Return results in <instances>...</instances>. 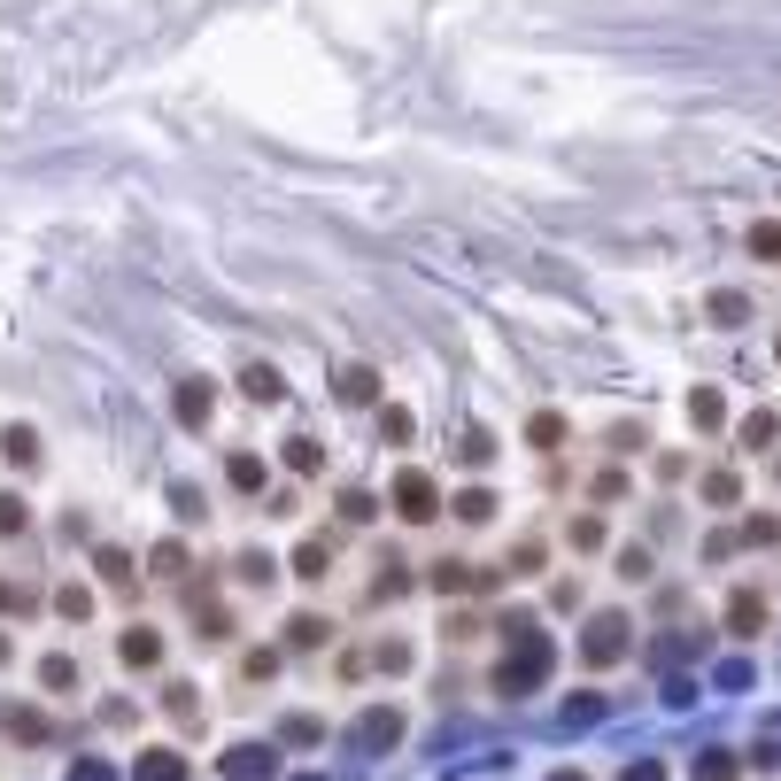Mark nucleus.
<instances>
[{"label": "nucleus", "mask_w": 781, "mask_h": 781, "mask_svg": "<svg viewBox=\"0 0 781 781\" xmlns=\"http://www.w3.org/2000/svg\"><path fill=\"white\" fill-rule=\"evenodd\" d=\"M387 503L403 511L410 526H434L441 519V488L426 480V472H395V488H387Z\"/></svg>", "instance_id": "1"}, {"label": "nucleus", "mask_w": 781, "mask_h": 781, "mask_svg": "<svg viewBox=\"0 0 781 781\" xmlns=\"http://www.w3.org/2000/svg\"><path fill=\"white\" fill-rule=\"evenodd\" d=\"M542 673H550V642H534V650H519V658H503V666H495V689L519 696V689H534Z\"/></svg>", "instance_id": "2"}, {"label": "nucleus", "mask_w": 781, "mask_h": 781, "mask_svg": "<svg viewBox=\"0 0 781 781\" xmlns=\"http://www.w3.org/2000/svg\"><path fill=\"white\" fill-rule=\"evenodd\" d=\"M209 418H217V387H209V379H186V387H178V426L202 434Z\"/></svg>", "instance_id": "3"}, {"label": "nucleus", "mask_w": 781, "mask_h": 781, "mask_svg": "<svg viewBox=\"0 0 781 781\" xmlns=\"http://www.w3.org/2000/svg\"><path fill=\"white\" fill-rule=\"evenodd\" d=\"M372 395H379V372H372V364H341V372H333V403L364 410Z\"/></svg>", "instance_id": "4"}, {"label": "nucleus", "mask_w": 781, "mask_h": 781, "mask_svg": "<svg viewBox=\"0 0 781 781\" xmlns=\"http://www.w3.org/2000/svg\"><path fill=\"white\" fill-rule=\"evenodd\" d=\"M619 650H627V619H596L588 627V666H611Z\"/></svg>", "instance_id": "5"}, {"label": "nucleus", "mask_w": 781, "mask_h": 781, "mask_svg": "<svg viewBox=\"0 0 781 781\" xmlns=\"http://www.w3.org/2000/svg\"><path fill=\"white\" fill-rule=\"evenodd\" d=\"M271 766H279V758L256 751V743H240V751L225 758V774H232V781H271Z\"/></svg>", "instance_id": "6"}, {"label": "nucleus", "mask_w": 781, "mask_h": 781, "mask_svg": "<svg viewBox=\"0 0 781 781\" xmlns=\"http://www.w3.org/2000/svg\"><path fill=\"white\" fill-rule=\"evenodd\" d=\"M727 627H735V635H758V627H766V596H758V588H743V596L727 604Z\"/></svg>", "instance_id": "7"}, {"label": "nucleus", "mask_w": 781, "mask_h": 781, "mask_svg": "<svg viewBox=\"0 0 781 781\" xmlns=\"http://www.w3.org/2000/svg\"><path fill=\"white\" fill-rule=\"evenodd\" d=\"M434 588H441V596H472V588H488V580L472 573V565H457V557H441V565H434Z\"/></svg>", "instance_id": "8"}, {"label": "nucleus", "mask_w": 781, "mask_h": 781, "mask_svg": "<svg viewBox=\"0 0 781 781\" xmlns=\"http://www.w3.org/2000/svg\"><path fill=\"white\" fill-rule=\"evenodd\" d=\"M163 658V635L155 627H124V666H155Z\"/></svg>", "instance_id": "9"}, {"label": "nucleus", "mask_w": 781, "mask_h": 781, "mask_svg": "<svg viewBox=\"0 0 781 781\" xmlns=\"http://www.w3.org/2000/svg\"><path fill=\"white\" fill-rule=\"evenodd\" d=\"M240 387H248L256 403H279V395H287V379L271 372V364H248V372H240Z\"/></svg>", "instance_id": "10"}, {"label": "nucleus", "mask_w": 781, "mask_h": 781, "mask_svg": "<svg viewBox=\"0 0 781 781\" xmlns=\"http://www.w3.org/2000/svg\"><path fill=\"white\" fill-rule=\"evenodd\" d=\"M325 635H333V619H318V611H294L287 619V642H302V650H318Z\"/></svg>", "instance_id": "11"}, {"label": "nucleus", "mask_w": 781, "mask_h": 781, "mask_svg": "<svg viewBox=\"0 0 781 781\" xmlns=\"http://www.w3.org/2000/svg\"><path fill=\"white\" fill-rule=\"evenodd\" d=\"M287 472H302V480H310V472H325V449H318L310 434H294V441H287Z\"/></svg>", "instance_id": "12"}, {"label": "nucleus", "mask_w": 781, "mask_h": 781, "mask_svg": "<svg viewBox=\"0 0 781 781\" xmlns=\"http://www.w3.org/2000/svg\"><path fill=\"white\" fill-rule=\"evenodd\" d=\"M0 449H8V464H39V434H31V426H8V434H0Z\"/></svg>", "instance_id": "13"}, {"label": "nucleus", "mask_w": 781, "mask_h": 781, "mask_svg": "<svg viewBox=\"0 0 781 781\" xmlns=\"http://www.w3.org/2000/svg\"><path fill=\"white\" fill-rule=\"evenodd\" d=\"M689 418L704 426V434H712V426H727V403L712 395V387H696V395H689Z\"/></svg>", "instance_id": "14"}, {"label": "nucleus", "mask_w": 781, "mask_h": 781, "mask_svg": "<svg viewBox=\"0 0 781 781\" xmlns=\"http://www.w3.org/2000/svg\"><path fill=\"white\" fill-rule=\"evenodd\" d=\"M488 519H495V495H488V488L457 495V526H488Z\"/></svg>", "instance_id": "15"}, {"label": "nucleus", "mask_w": 781, "mask_h": 781, "mask_svg": "<svg viewBox=\"0 0 781 781\" xmlns=\"http://www.w3.org/2000/svg\"><path fill=\"white\" fill-rule=\"evenodd\" d=\"M526 441H534V449H565V418H557V410H542V418L526 426Z\"/></svg>", "instance_id": "16"}, {"label": "nucleus", "mask_w": 781, "mask_h": 781, "mask_svg": "<svg viewBox=\"0 0 781 781\" xmlns=\"http://www.w3.org/2000/svg\"><path fill=\"white\" fill-rule=\"evenodd\" d=\"M232 488H240V495L263 488V457H256V449H240V457H232Z\"/></svg>", "instance_id": "17"}, {"label": "nucleus", "mask_w": 781, "mask_h": 781, "mask_svg": "<svg viewBox=\"0 0 781 781\" xmlns=\"http://www.w3.org/2000/svg\"><path fill=\"white\" fill-rule=\"evenodd\" d=\"M140 781H186V774H178V751H147L140 758Z\"/></svg>", "instance_id": "18"}, {"label": "nucleus", "mask_w": 781, "mask_h": 781, "mask_svg": "<svg viewBox=\"0 0 781 781\" xmlns=\"http://www.w3.org/2000/svg\"><path fill=\"white\" fill-rule=\"evenodd\" d=\"M565 542H573L580 557H588V550H604V519H573V526H565Z\"/></svg>", "instance_id": "19"}, {"label": "nucleus", "mask_w": 781, "mask_h": 781, "mask_svg": "<svg viewBox=\"0 0 781 781\" xmlns=\"http://www.w3.org/2000/svg\"><path fill=\"white\" fill-rule=\"evenodd\" d=\"M325 565H333V550H325V542H302V550H294V573H302V580H318Z\"/></svg>", "instance_id": "20"}, {"label": "nucleus", "mask_w": 781, "mask_h": 781, "mask_svg": "<svg viewBox=\"0 0 781 781\" xmlns=\"http://www.w3.org/2000/svg\"><path fill=\"white\" fill-rule=\"evenodd\" d=\"M766 441H774V410H751L743 418V449H766Z\"/></svg>", "instance_id": "21"}, {"label": "nucleus", "mask_w": 781, "mask_h": 781, "mask_svg": "<svg viewBox=\"0 0 781 781\" xmlns=\"http://www.w3.org/2000/svg\"><path fill=\"white\" fill-rule=\"evenodd\" d=\"M735 495H743L735 472H704V503H735Z\"/></svg>", "instance_id": "22"}, {"label": "nucleus", "mask_w": 781, "mask_h": 781, "mask_svg": "<svg viewBox=\"0 0 781 781\" xmlns=\"http://www.w3.org/2000/svg\"><path fill=\"white\" fill-rule=\"evenodd\" d=\"M696 781H735V758H727V751H704V758H696Z\"/></svg>", "instance_id": "23"}, {"label": "nucleus", "mask_w": 781, "mask_h": 781, "mask_svg": "<svg viewBox=\"0 0 781 781\" xmlns=\"http://www.w3.org/2000/svg\"><path fill=\"white\" fill-rule=\"evenodd\" d=\"M39 681H47V689H78V666H70V658H47V666H39Z\"/></svg>", "instance_id": "24"}, {"label": "nucleus", "mask_w": 781, "mask_h": 781, "mask_svg": "<svg viewBox=\"0 0 781 781\" xmlns=\"http://www.w3.org/2000/svg\"><path fill=\"white\" fill-rule=\"evenodd\" d=\"M387 735H403V720H395V712H372V720H364V743H387Z\"/></svg>", "instance_id": "25"}, {"label": "nucleus", "mask_w": 781, "mask_h": 781, "mask_svg": "<svg viewBox=\"0 0 781 781\" xmlns=\"http://www.w3.org/2000/svg\"><path fill=\"white\" fill-rule=\"evenodd\" d=\"M751 256H781V225H751Z\"/></svg>", "instance_id": "26"}, {"label": "nucleus", "mask_w": 781, "mask_h": 781, "mask_svg": "<svg viewBox=\"0 0 781 781\" xmlns=\"http://www.w3.org/2000/svg\"><path fill=\"white\" fill-rule=\"evenodd\" d=\"M24 519H31L24 503H16V495H0V534H24Z\"/></svg>", "instance_id": "27"}, {"label": "nucleus", "mask_w": 781, "mask_h": 781, "mask_svg": "<svg viewBox=\"0 0 781 781\" xmlns=\"http://www.w3.org/2000/svg\"><path fill=\"white\" fill-rule=\"evenodd\" d=\"M341 519L364 526V519H372V495H364V488H348V495H341Z\"/></svg>", "instance_id": "28"}, {"label": "nucleus", "mask_w": 781, "mask_h": 781, "mask_svg": "<svg viewBox=\"0 0 781 781\" xmlns=\"http://www.w3.org/2000/svg\"><path fill=\"white\" fill-rule=\"evenodd\" d=\"M511 573H542V542H519L511 550Z\"/></svg>", "instance_id": "29"}, {"label": "nucleus", "mask_w": 781, "mask_h": 781, "mask_svg": "<svg viewBox=\"0 0 781 781\" xmlns=\"http://www.w3.org/2000/svg\"><path fill=\"white\" fill-rule=\"evenodd\" d=\"M8 735H31V743H39V735H47V720H39V712H8Z\"/></svg>", "instance_id": "30"}, {"label": "nucleus", "mask_w": 781, "mask_h": 781, "mask_svg": "<svg viewBox=\"0 0 781 781\" xmlns=\"http://www.w3.org/2000/svg\"><path fill=\"white\" fill-rule=\"evenodd\" d=\"M488 457H495V441L480 434V426H472V434H464V464H488Z\"/></svg>", "instance_id": "31"}, {"label": "nucleus", "mask_w": 781, "mask_h": 781, "mask_svg": "<svg viewBox=\"0 0 781 781\" xmlns=\"http://www.w3.org/2000/svg\"><path fill=\"white\" fill-rule=\"evenodd\" d=\"M619 573H627V580H650V550H619Z\"/></svg>", "instance_id": "32"}, {"label": "nucleus", "mask_w": 781, "mask_h": 781, "mask_svg": "<svg viewBox=\"0 0 781 781\" xmlns=\"http://www.w3.org/2000/svg\"><path fill=\"white\" fill-rule=\"evenodd\" d=\"M24 604H31L24 588H8V580H0V611H24Z\"/></svg>", "instance_id": "33"}, {"label": "nucleus", "mask_w": 781, "mask_h": 781, "mask_svg": "<svg viewBox=\"0 0 781 781\" xmlns=\"http://www.w3.org/2000/svg\"><path fill=\"white\" fill-rule=\"evenodd\" d=\"M627 781H658V766H627Z\"/></svg>", "instance_id": "34"}, {"label": "nucleus", "mask_w": 781, "mask_h": 781, "mask_svg": "<svg viewBox=\"0 0 781 781\" xmlns=\"http://www.w3.org/2000/svg\"><path fill=\"white\" fill-rule=\"evenodd\" d=\"M70 781H109V774H101V766H78V774H70Z\"/></svg>", "instance_id": "35"}, {"label": "nucleus", "mask_w": 781, "mask_h": 781, "mask_svg": "<svg viewBox=\"0 0 781 781\" xmlns=\"http://www.w3.org/2000/svg\"><path fill=\"white\" fill-rule=\"evenodd\" d=\"M0 658H8V635H0Z\"/></svg>", "instance_id": "36"}, {"label": "nucleus", "mask_w": 781, "mask_h": 781, "mask_svg": "<svg viewBox=\"0 0 781 781\" xmlns=\"http://www.w3.org/2000/svg\"><path fill=\"white\" fill-rule=\"evenodd\" d=\"M557 781H580V774H557Z\"/></svg>", "instance_id": "37"}, {"label": "nucleus", "mask_w": 781, "mask_h": 781, "mask_svg": "<svg viewBox=\"0 0 781 781\" xmlns=\"http://www.w3.org/2000/svg\"><path fill=\"white\" fill-rule=\"evenodd\" d=\"M774 356H781V341H774Z\"/></svg>", "instance_id": "38"}]
</instances>
